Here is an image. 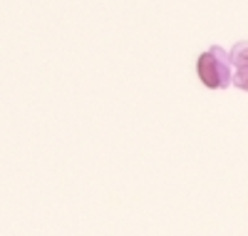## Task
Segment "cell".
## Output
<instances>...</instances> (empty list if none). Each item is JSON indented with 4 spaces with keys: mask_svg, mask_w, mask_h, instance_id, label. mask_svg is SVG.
<instances>
[{
    "mask_svg": "<svg viewBox=\"0 0 248 236\" xmlns=\"http://www.w3.org/2000/svg\"><path fill=\"white\" fill-rule=\"evenodd\" d=\"M196 75L209 90H226L233 82V67H231V55L221 45H211L206 52L199 55L196 62Z\"/></svg>",
    "mask_w": 248,
    "mask_h": 236,
    "instance_id": "cell-1",
    "label": "cell"
},
{
    "mask_svg": "<svg viewBox=\"0 0 248 236\" xmlns=\"http://www.w3.org/2000/svg\"><path fill=\"white\" fill-rule=\"evenodd\" d=\"M231 67H233V84L248 92V40H241L231 48Z\"/></svg>",
    "mask_w": 248,
    "mask_h": 236,
    "instance_id": "cell-2",
    "label": "cell"
}]
</instances>
